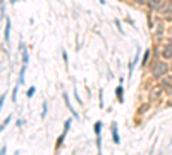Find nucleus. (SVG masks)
<instances>
[{
    "mask_svg": "<svg viewBox=\"0 0 172 155\" xmlns=\"http://www.w3.org/2000/svg\"><path fill=\"white\" fill-rule=\"evenodd\" d=\"M169 64L165 62V60H160L159 57L150 64V72H152V76L155 78V79H160V78H164L165 74H169Z\"/></svg>",
    "mask_w": 172,
    "mask_h": 155,
    "instance_id": "f257e3e1",
    "label": "nucleus"
},
{
    "mask_svg": "<svg viewBox=\"0 0 172 155\" xmlns=\"http://www.w3.org/2000/svg\"><path fill=\"white\" fill-rule=\"evenodd\" d=\"M165 5H167L165 0H146V7H148L150 10H153V12H160V14H164Z\"/></svg>",
    "mask_w": 172,
    "mask_h": 155,
    "instance_id": "f03ea898",
    "label": "nucleus"
},
{
    "mask_svg": "<svg viewBox=\"0 0 172 155\" xmlns=\"http://www.w3.org/2000/svg\"><path fill=\"white\" fill-rule=\"evenodd\" d=\"M160 55H162V59H165V60H171L172 59V40H169L167 43H164V47H162V50H160Z\"/></svg>",
    "mask_w": 172,
    "mask_h": 155,
    "instance_id": "7ed1b4c3",
    "label": "nucleus"
},
{
    "mask_svg": "<svg viewBox=\"0 0 172 155\" xmlns=\"http://www.w3.org/2000/svg\"><path fill=\"white\" fill-rule=\"evenodd\" d=\"M159 86H160L164 91L171 88V86H172V72H171V74H165L164 78H160V85H159Z\"/></svg>",
    "mask_w": 172,
    "mask_h": 155,
    "instance_id": "20e7f679",
    "label": "nucleus"
},
{
    "mask_svg": "<svg viewBox=\"0 0 172 155\" xmlns=\"http://www.w3.org/2000/svg\"><path fill=\"white\" fill-rule=\"evenodd\" d=\"M160 97H162V88H160V86H155V88H152V90H150L148 100H150V102H155V100H159Z\"/></svg>",
    "mask_w": 172,
    "mask_h": 155,
    "instance_id": "39448f33",
    "label": "nucleus"
},
{
    "mask_svg": "<svg viewBox=\"0 0 172 155\" xmlns=\"http://www.w3.org/2000/svg\"><path fill=\"white\" fill-rule=\"evenodd\" d=\"M140 57H141V50L138 48V52H136V55H134V59L129 62V66H127V71H129V76L134 72V67H136V64L140 62Z\"/></svg>",
    "mask_w": 172,
    "mask_h": 155,
    "instance_id": "423d86ee",
    "label": "nucleus"
},
{
    "mask_svg": "<svg viewBox=\"0 0 172 155\" xmlns=\"http://www.w3.org/2000/svg\"><path fill=\"white\" fill-rule=\"evenodd\" d=\"M164 36V19H157V31H155V38L162 40Z\"/></svg>",
    "mask_w": 172,
    "mask_h": 155,
    "instance_id": "0eeeda50",
    "label": "nucleus"
},
{
    "mask_svg": "<svg viewBox=\"0 0 172 155\" xmlns=\"http://www.w3.org/2000/svg\"><path fill=\"white\" fill-rule=\"evenodd\" d=\"M19 50L22 52V66H28V62H29V55H28V50H26V47H24L22 41H19Z\"/></svg>",
    "mask_w": 172,
    "mask_h": 155,
    "instance_id": "6e6552de",
    "label": "nucleus"
},
{
    "mask_svg": "<svg viewBox=\"0 0 172 155\" xmlns=\"http://www.w3.org/2000/svg\"><path fill=\"white\" fill-rule=\"evenodd\" d=\"M64 102H65V107H67V109H69V110H71V112H72V116H74V117H76V119H78V121H79V114H78V112H76V110H74V107H72V105H71V102H69V95H67V93H65V91H64Z\"/></svg>",
    "mask_w": 172,
    "mask_h": 155,
    "instance_id": "1a4fd4ad",
    "label": "nucleus"
},
{
    "mask_svg": "<svg viewBox=\"0 0 172 155\" xmlns=\"http://www.w3.org/2000/svg\"><path fill=\"white\" fill-rule=\"evenodd\" d=\"M112 140L115 145L121 143V136H119V131H117V123H112Z\"/></svg>",
    "mask_w": 172,
    "mask_h": 155,
    "instance_id": "9d476101",
    "label": "nucleus"
},
{
    "mask_svg": "<svg viewBox=\"0 0 172 155\" xmlns=\"http://www.w3.org/2000/svg\"><path fill=\"white\" fill-rule=\"evenodd\" d=\"M150 55H152V50H150V48H146V50H145V53H143V57H141V60H140L143 67H146V66L150 64Z\"/></svg>",
    "mask_w": 172,
    "mask_h": 155,
    "instance_id": "9b49d317",
    "label": "nucleus"
},
{
    "mask_svg": "<svg viewBox=\"0 0 172 155\" xmlns=\"http://www.w3.org/2000/svg\"><path fill=\"white\" fill-rule=\"evenodd\" d=\"M3 38H5V41H7V45H9V41H10V19L7 17V21H5V31H3Z\"/></svg>",
    "mask_w": 172,
    "mask_h": 155,
    "instance_id": "f8f14e48",
    "label": "nucleus"
},
{
    "mask_svg": "<svg viewBox=\"0 0 172 155\" xmlns=\"http://www.w3.org/2000/svg\"><path fill=\"white\" fill-rule=\"evenodd\" d=\"M115 97H117L119 104H122V102H124V88H122V85H119V86L115 88Z\"/></svg>",
    "mask_w": 172,
    "mask_h": 155,
    "instance_id": "ddd939ff",
    "label": "nucleus"
},
{
    "mask_svg": "<svg viewBox=\"0 0 172 155\" xmlns=\"http://www.w3.org/2000/svg\"><path fill=\"white\" fill-rule=\"evenodd\" d=\"M24 72H26V66H22L21 67V72H19V85H24Z\"/></svg>",
    "mask_w": 172,
    "mask_h": 155,
    "instance_id": "4468645a",
    "label": "nucleus"
},
{
    "mask_svg": "<svg viewBox=\"0 0 172 155\" xmlns=\"http://www.w3.org/2000/svg\"><path fill=\"white\" fill-rule=\"evenodd\" d=\"M93 128H95V135H96V136H100V133H102V123H100V121H96Z\"/></svg>",
    "mask_w": 172,
    "mask_h": 155,
    "instance_id": "2eb2a0df",
    "label": "nucleus"
},
{
    "mask_svg": "<svg viewBox=\"0 0 172 155\" xmlns=\"http://www.w3.org/2000/svg\"><path fill=\"white\" fill-rule=\"evenodd\" d=\"M10 121H12V116H7V119H5V121L2 123V126H0V131H3V129L7 128V124L10 123Z\"/></svg>",
    "mask_w": 172,
    "mask_h": 155,
    "instance_id": "dca6fc26",
    "label": "nucleus"
},
{
    "mask_svg": "<svg viewBox=\"0 0 172 155\" xmlns=\"http://www.w3.org/2000/svg\"><path fill=\"white\" fill-rule=\"evenodd\" d=\"M47 110H48V105H47V102H43V107H41V119L47 117Z\"/></svg>",
    "mask_w": 172,
    "mask_h": 155,
    "instance_id": "f3484780",
    "label": "nucleus"
},
{
    "mask_svg": "<svg viewBox=\"0 0 172 155\" xmlns=\"http://www.w3.org/2000/svg\"><path fill=\"white\" fill-rule=\"evenodd\" d=\"M62 59H64V64H65V67H69V59H67V52L62 48Z\"/></svg>",
    "mask_w": 172,
    "mask_h": 155,
    "instance_id": "a211bd4d",
    "label": "nucleus"
},
{
    "mask_svg": "<svg viewBox=\"0 0 172 155\" xmlns=\"http://www.w3.org/2000/svg\"><path fill=\"white\" fill-rule=\"evenodd\" d=\"M34 91H36V88H34V86H29V90L26 91V97H28V98H31V97L34 95Z\"/></svg>",
    "mask_w": 172,
    "mask_h": 155,
    "instance_id": "6ab92c4d",
    "label": "nucleus"
},
{
    "mask_svg": "<svg viewBox=\"0 0 172 155\" xmlns=\"http://www.w3.org/2000/svg\"><path fill=\"white\" fill-rule=\"evenodd\" d=\"M17 90H19V85L12 90V102H17Z\"/></svg>",
    "mask_w": 172,
    "mask_h": 155,
    "instance_id": "aec40b11",
    "label": "nucleus"
},
{
    "mask_svg": "<svg viewBox=\"0 0 172 155\" xmlns=\"http://www.w3.org/2000/svg\"><path fill=\"white\" fill-rule=\"evenodd\" d=\"M115 26L119 28V33H124V29H122V24H121V21H119V19H115Z\"/></svg>",
    "mask_w": 172,
    "mask_h": 155,
    "instance_id": "412c9836",
    "label": "nucleus"
},
{
    "mask_svg": "<svg viewBox=\"0 0 172 155\" xmlns=\"http://www.w3.org/2000/svg\"><path fill=\"white\" fill-rule=\"evenodd\" d=\"M74 97H76V102L79 104V105H83V102H81V98H79V95H78V90L74 88Z\"/></svg>",
    "mask_w": 172,
    "mask_h": 155,
    "instance_id": "4be33fe9",
    "label": "nucleus"
},
{
    "mask_svg": "<svg viewBox=\"0 0 172 155\" xmlns=\"http://www.w3.org/2000/svg\"><path fill=\"white\" fill-rule=\"evenodd\" d=\"M5 97H7L5 93H3V95H0V110H2V107H3V102H5Z\"/></svg>",
    "mask_w": 172,
    "mask_h": 155,
    "instance_id": "5701e85b",
    "label": "nucleus"
},
{
    "mask_svg": "<svg viewBox=\"0 0 172 155\" xmlns=\"http://www.w3.org/2000/svg\"><path fill=\"white\" fill-rule=\"evenodd\" d=\"M148 110V105H141L140 107V114H143V112H146Z\"/></svg>",
    "mask_w": 172,
    "mask_h": 155,
    "instance_id": "b1692460",
    "label": "nucleus"
},
{
    "mask_svg": "<svg viewBox=\"0 0 172 155\" xmlns=\"http://www.w3.org/2000/svg\"><path fill=\"white\" fill-rule=\"evenodd\" d=\"M7 154V147H2V148H0V155H5Z\"/></svg>",
    "mask_w": 172,
    "mask_h": 155,
    "instance_id": "393cba45",
    "label": "nucleus"
},
{
    "mask_svg": "<svg viewBox=\"0 0 172 155\" xmlns=\"http://www.w3.org/2000/svg\"><path fill=\"white\" fill-rule=\"evenodd\" d=\"M134 2H136L138 5H145V3H146V0H134Z\"/></svg>",
    "mask_w": 172,
    "mask_h": 155,
    "instance_id": "a878e982",
    "label": "nucleus"
},
{
    "mask_svg": "<svg viewBox=\"0 0 172 155\" xmlns=\"http://www.w3.org/2000/svg\"><path fill=\"white\" fill-rule=\"evenodd\" d=\"M165 93H167V95H172V86L169 88V90H165Z\"/></svg>",
    "mask_w": 172,
    "mask_h": 155,
    "instance_id": "bb28decb",
    "label": "nucleus"
},
{
    "mask_svg": "<svg viewBox=\"0 0 172 155\" xmlns=\"http://www.w3.org/2000/svg\"><path fill=\"white\" fill-rule=\"evenodd\" d=\"M169 105H171V107H172V100H171V102H169Z\"/></svg>",
    "mask_w": 172,
    "mask_h": 155,
    "instance_id": "cd10ccee",
    "label": "nucleus"
},
{
    "mask_svg": "<svg viewBox=\"0 0 172 155\" xmlns=\"http://www.w3.org/2000/svg\"><path fill=\"white\" fill-rule=\"evenodd\" d=\"M171 60H172V59H171ZM169 67H171V71H172V64H171V66H169Z\"/></svg>",
    "mask_w": 172,
    "mask_h": 155,
    "instance_id": "c85d7f7f",
    "label": "nucleus"
},
{
    "mask_svg": "<svg viewBox=\"0 0 172 155\" xmlns=\"http://www.w3.org/2000/svg\"><path fill=\"white\" fill-rule=\"evenodd\" d=\"M171 143H172V138H171Z\"/></svg>",
    "mask_w": 172,
    "mask_h": 155,
    "instance_id": "c756f323",
    "label": "nucleus"
}]
</instances>
